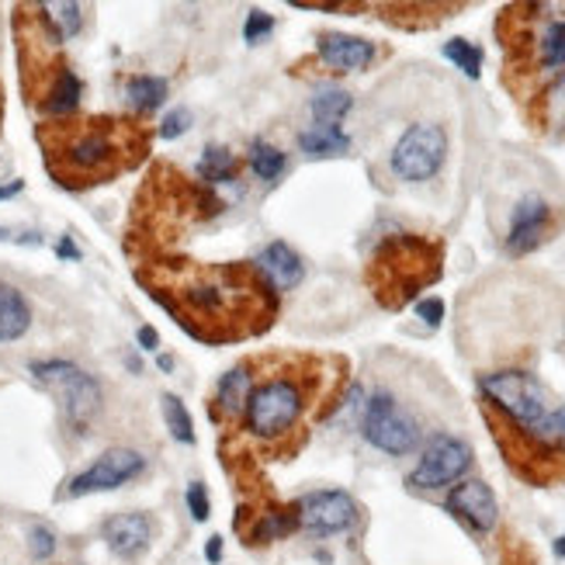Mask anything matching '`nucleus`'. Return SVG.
I'll use <instances>...</instances> for the list:
<instances>
[{"label": "nucleus", "mask_w": 565, "mask_h": 565, "mask_svg": "<svg viewBox=\"0 0 565 565\" xmlns=\"http://www.w3.org/2000/svg\"><path fill=\"white\" fill-rule=\"evenodd\" d=\"M59 257H77V247L69 243V240H63V243H59Z\"/></svg>", "instance_id": "38"}, {"label": "nucleus", "mask_w": 565, "mask_h": 565, "mask_svg": "<svg viewBox=\"0 0 565 565\" xmlns=\"http://www.w3.org/2000/svg\"><path fill=\"white\" fill-rule=\"evenodd\" d=\"M416 316L427 326H441V319H444V298H423V302H416Z\"/></svg>", "instance_id": "34"}, {"label": "nucleus", "mask_w": 565, "mask_h": 565, "mask_svg": "<svg viewBox=\"0 0 565 565\" xmlns=\"http://www.w3.org/2000/svg\"><path fill=\"white\" fill-rule=\"evenodd\" d=\"M482 395L489 399V406H497L507 423L513 431L521 434H531L541 420L548 416V399H545V389L537 385L534 374L528 371H492V374H482L479 382Z\"/></svg>", "instance_id": "3"}, {"label": "nucleus", "mask_w": 565, "mask_h": 565, "mask_svg": "<svg viewBox=\"0 0 565 565\" xmlns=\"http://www.w3.org/2000/svg\"><path fill=\"white\" fill-rule=\"evenodd\" d=\"M298 521H295V510L292 513H268L261 517V524L253 531V541H274V537H285L289 531H295Z\"/></svg>", "instance_id": "29"}, {"label": "nucleus", "mask_w": 565, "mask_h": 565, "mask_svg": "<svg viewBox=\"0 0 565 565\" xmlns=\"http://www.w3.org/2000/svg\"><path fill=\"white\" fill-rule=\"evenodd\" d=\"M0 240H8V229H0Z\"/></svg>", "instance_id": "40"}, {"label": "nucleus", "mask_w": 565, "mask_h": 565, "mask_svg": "<svg viewBox=\"0 0 565 565\" xmlns=\"http://www.w3.org/2000/svg\"><path fill=\"white\" fill-rule=\"evenodd\" d=\"M444 156H447V135L441 126L434 122H420L413 129L403 132V139L395 143L389 167L399 181H431L441 167H444Z\"/></svg>", "instance_id": "7"}, {"label": "nucleus", "mask_w": 565, "mask_h": 565, "mask_svg": "<svg viewBox=\"0 0 565 565\" xmlns=\"http://www.w3.org/2000/svg\"><path fill=\"white\" fill-rule=\"evenodd\" d=\"M305 410V389L295 379H268L247 399L243 423L257 441L285 437Z\"/></svg>", "instance_id": "4"}, {"label": "nucleus", "mask_w": 565, "mask_h": 565, "mask_svg": "<svg viewBox=\"0 0 565 565\" xmlns=\"http://www.w3.org/2000/svg\"><path fill=\"white\" fill-rule=\"evenodd\" d=\"M108 548L119 558H135L150 548L153 541V521L146 513H115L101 528Z\"/></svg>", "instance_id": "13"}, {"label": "nucleus", "mask_w": 565, "mask_h": 565, "mask_svg": "<svg viewBox=\"0 0 565 565\" xmlns=\"http://www.w3.org/2000/svg\"><path fill=\"white\" fill-rule=\"evenodd\" d=\"M537 452L545 455H565V406L548 410V416L537 423L531 434H524Z\"/></svg>", "instance_id": "21"}, {"label": "nucleus", "mask_w": 565, "mask_h": 565, "mask_svg": "<svg viewBox=\"0 0 565 565\" xmlns=\"http://www.w3.org/2000/svg\"><path fill=\"white\" fill-rule=\"evenodd\" d=\"M444 56L452 59L458 69H465V77H479L482 74V50L472 42H465V39H452L444 45Z\"/></svg>", "instance_id": "27"}, {"label": "nucleus", "mask_w": 565, "mask_h": 565, "mask_svg": "<svg viewBox=\"0 0 565 565\" xmlns=\"http://www.w3.org/2000/svg\"><path fill=\"white\" fill-rule=\"evenodd\" d=\"M250 382H253V374H250V365H240V368H232L226 371L219 385H216V410L219 416H240L247 410V399H250Z\"/></svg>", "instance_id": "17"}, {"label": "nucleus", "mask_w": 565, "mask_h": 565, "mask_svg": "<svg viewBox=\"0 0 565 565\" xmlns=\"http://www.w3.org/2000/svg\"><path fill=\"white\" fill-rule=\"evenodd\" d=\"M271 29H274L271 14H264V11H250L247 25H243V39H247L250 45H257L264 35H271Z\"/></svg>", "instance_id": "30"}, {"label": "nucleus", "mask_w": 565, "mask_h": 565, "mask_svg": "<svg viewBox=\"0 0 565 565\" xmlns=\"http://www.w3.org/2000/svg\"><path fill=\"white\" fill-rule=\"evenodd\" d=\"M253 268H257V274L264 278V285H271L274 292H289V289H295L298 281H302V274H305V268H302V261H298V253H295L289 243H281V240L268 243L261 253H257V257H253Z\"/></svg>", "instance_id": "15"}, {"label": "nucleus", "mask_w": 565, "mask_h": 565, "mask_svg": "<svg viewBox=\"0 0 565 565\" xmlns=\"http://www.w3.org/2000/svg\"><path fill=\"white\" fill-rule=\"evenodd\" d=\"M250 171L261 177L264 184H274V181L285 177L289 160H285V153H281L278 146L264 143V139H257V143L250 146Z\"/></svg>", "instance_id": "23"}, {"label": "nucleus", "mask_w": 565, "mask_h": 565, "mask_svg": "<svg viewBox=\"0 0 565 565\" xmlns=\"http://www.w3.org/2000/svg\"><path fill=\"white\" fill-rule=\"evenodd\" d=\"M205 558L208 562H222V537H211L205 545Z\"/></svg>", "instance_id": "36"}, {"label": "nucleus", "mask_w": 565, "mask_h": 565, "mask_svg": "<svg viewBox=\"0 0 565 565\" xmlns=\"http://www.w3.org/2000/svg\"><path fill=\"white\" fill-rule=\"evenodd\" d=\"M80 77L74 74V69H63L59 74V80L50 87V94L42 98V105H39V111H45L50 119H66V115H74L77 111V105H80Z\"/></svg>", "instance_id": "18"}, {"label": "nucleus", "mask_w": 565, "mask_h": 565, "mask_svg": "<svg viewBox=\"0 0 565 565\" xmlns=\"http://www.w3.org/2000/svg\"><path fill=\"white\" fill-rule=\"evenodd\" d=\"M552 229V205L541 195H528L517 202L513 219H510V232H507V253L510 257H524L531 250H537L545 243Z\"/></svg>", "instance_id": "11"}, {"label": "nucleus", "mask_w": 565, "mask_h": 565, "mask_svg": "<svg viewBox=\"0 0 565 565\" xmlns=\"http://www.w3.org/2000/svg\"><path fill=\"white\" fill-rule=\"evenodd\" d=\"M350 94L347 90H340V87H323L316 98H313V122L316 126H334V129H340V122H344V115L350 111Z\"/></svg>", "instance_id": "22"}, {"label": "nucleus", "mask_w": 565, "mask_h": 565, "mask_svg": "<svg viewBox=\"0 0 565 565\" xmlns=\"http://www.w3.org/2000/svg\"><path fill=\"white\" fill-rule=\"evenodd\" d=\"M361 431L368 437L371 447H379L385 455H410L420 444V427L416 420L395 403V395L389 392H374L365 403V420Z\"/></svg>", "instance_id": "6"}, {"label": "nucleus", "mask_w": 565, "mask_h": 565, "mask_svg": "<svg viewBox=\"0 0 565 565\" xmlns=\"http://www.w3.org/2000/svg\"><path fill=\"white\" fill-rule=\"evenodd\" d=\"M146 472V458L132 452V447H111L105 452L90 468H84L80 476L69 479L66 486V497H87V492H108V489H119L132 479H139Z\"/></svg>", "instance_id": "10"}, {"label": "nucleus", "mask_w": 565, "mask_h": 565, "mask_svg": "<svg viewBox=\"0 0 565 565\" xmlns=\"http://www.w3.org/2000/svg\"><path fill=\"white\" fill-rule=\"evenodd\" d=\"M441 253L437 247L423 243L416 237H395L389 243H382V250L374 253V268L371 274H379L374 281V295H379L385 305H403L410 302L423 285H431V281L441 274Z\"/></svg>", "instance_id": "2"}, {"label": "nucleus", "mask_w": 565, "mask_h": 565, "mask_svg": "<svg viewBox=\"0 0 565 565\" xmlns=\"http://www.w3.org/2000/svg\"><path fill=\"white\" fill-rule=\"evenodd\" d=\"M537 63L541 69H562L565 66V18H555L537 35Z\"/></svg>", "instance_id": "25"}, {"label": "nucleus", "mask_w": 565, "mask_h": 565, "mask_svg": "<svg viewBox=\"0 0 565 565\" xmlns=\"http://www.w3.org/2000/svg\"><path fill=\"white\" fill-rule=\"evenodd\" d=\"M316 53L329 69H337V74H358V69H368L374 63V45L368 39L340 35V32L323 35Z\"/></svg>", "instance_id": "14"}, {"label": "nucleus", "mask_w": 565, "mask_h": 565, "mask_svg": "<svg viewBox=\"0 0 565 565\" xmlns=\"http://www.w3.org/2000/svg\"><path fill=\"white\" fill-rule=\"evenodd\" d=\"M187 126H192V115L184 108H174L167 119L160 122V139H177L181 132H187Z\"/></svg>", "instance_id": "32"}, {"label": "nucleus", "mask_w": 565, "mask_h": 565, "mask_svg": "<svg viewBox=\"0 0 565 565\" xmlns=\"http://www.w3.org/2000/svg\"><path fill=\"white\" fill-rule=\"evenodd\" d=\"M298 150L305 156H344L350 150V135L334 126H313L298 132Z\"/></svg>", "instance_id": "19"}, {"label": "nucleus", "mask_w": 565, "mask_h": 565, "mask_svg": "<svg viewBox=\"0 0 565 565\" xmlns=\"http://www.w3.org/2000/svg\"><path fill=\"white\" fill-rule=\"evenodd\" d=\"M32 374L39 382L53 385L59 392L66 423L77 434H84L90 427V420L98 416V410H101V385L94 382L87 371H80L77 365H69V361H35Z\"/></svg>", "instance_id": "5"}, {"label": "nucleus", "mask_w": 565, "mask_h": 565, "mask_svg": "<svg viewBox=\"0 0 565 565\" xmlns=\"http://www.w3.org/2000/svg\"><path fill=\"white\" fill-rule=\"evenodd\" d=\"M240 174V163L237 156H232L229 150L222 146H208L202 163H198V177L208 181V184H229V181H237Z\"/></svg>", "instance_id": "24"}, {"label": "nucleus", "mask_w": 565, "mask_h": 565, "mask_svg": "<svg viewBox=\"0 0 565 565\" xmlns=\"http://www.w3.org/2000/svg\"><path fill=\"white\" fill-rule=\"evenodd\" d=\"M29 326H32V309H29L25 295H21L14 285H4V281H0V344L25 337Z\"/></svg>", "instance_id": "16"}, {"label": "nucleus", "mask_w": 565, "mask_h": 565, "mask_svg": "<svg viewBox=\"0 0 565 565\" xmlns=\"http://www.w3.org/2000/svg\"><path fill=\"white\" fill-rule=\"evenodd\" d=\"M163 420H167V427L174 434V441L181 444H195V427H192V416H187L184 403L177 395H163Z\"/></svg>", "instance_id": "28"}, {"label": "nucleus", "mask_w": 565, "mask_h": 565, "mask_svg": "<svg viewBox=\"0 0 565 565\" xmlns=\"http://www.w3.org/2000/svg\"><path fill=\"white\" fill-rule=\"evenodd\" d=\"M358 507L350 500V492L344 489H316V492H305L295 507V521L302 531H309L313 537H329V534H340L355 524Z\"/></svg>", "instance_id": "9"}, {"label": "nucleus", "mask_w": 565, "mask_h": 565, "mask_svg": "<svg viewBox=\"0 0 565 565\" xmlns=\"http://www.w3.org/2000/svg\"><path fill=\"white\" fill-rule=\"evenodd\" d=\"M45 167L63 187H90L135 167L146 135L129 119H56L39 126Z\"/></svg>", "instance_id": "1"}, {"label": "nucleus", "mask_w": 565, "mask_h": 565, "mask_svg": "<svg viewBox=\"0 0 565 565\" xmlns=\"http://www.w3.org/2000/svg\"><path fill=\"white\" fill-rule=\"evenodd\" d=\"M29 541H32V558H39V562H45V558L56 552V534L50 528H42V524L32 528Z\"/></svg>", "instance_id": "31"}, {"label": "nucleus", "mask_w": 565, "mask_h": 565, "mask_svg": "<svg viewBox=\"0 0 565 565\" xmlns=\"http://www.w3.org/2000/svg\"><path fill=\"white\" fill-rule=\"evenodd\" d=\"M21 187H25V181H11L8 187H0V202H4V198H11V195H18Z\"/></svg>", "instance_id": "37"}, {"label": "nucleus", "mask_w": 565, "mask_h": 565, "mask_svg": "<svg viewBox=\"0 0 565 565\" xmlns=\"http://www.w3.org/2000/svg\"><path fill=\"white\" fill-rule=\"evenodd\" d=\"M156 329L153 326H143V329H139V344H143V350H156Z\"/></svg>", "instance_id": "35"}, {"label": "nucleus", "mask_w": 565, "mask_h": 565, "mask_svg": "<svg viewBox=\"0 0 565 565\" xmlns=\"http://www.w3.org/2000/svg\"><path fill=\"white\" fill-rule=\"evenodd\" d=\"M42 14L50 21V29L56 32L59 42L74 39L80 32V4H42Z\"/></svg>", "instance_id": "26"}, {"label": "nucleus", "mask_w": 565, "mask_h": 565, "mask_svg": "<svg viewBox=\"0 0 565 565\" xmlns=\"http://www.w3.org/2000/svg\"><path fill=\"white\" fill-rule=\"evenodd\" d=\"M447 510H452L458 521H465L476 534H489L500 521L497 497H492V489L479 479H468L447 492Z\"/></svg>", "instance_id": "12"}, {"label": "nucleus", "mask_w": 565, "mask_h": 565, "mask_svg": "<svg viewBox=\"0 0 565 565\" xmlns=\"http://www.w3.org/2000/svg\"><path fill=\"white\" fill-rule=\"evenodd\" d=\"M126 98H129V105L139 115H150V111H156L163 101H167V80H163V77H146V74L129 77Z\"/></svg>", "instance_id": "20"}, {"label": "nucleus", "mask_w": 565, "mask_h": 565, "mask_svg": "<svg viewBox=\"0 0 565 565\" xmlns=\"http://www.w3.org/2000/svg\"><path fill=\"white\" fill-rule=\"evenodd\" d=\"M468 465H472V447L455 434H437L427 444L420 465L410 472V486L413 489H444V486L458 482L468 472Z\"/></svg>", "instance_id": "8"}, {"label": "nucleus", "mask_w": 565, "mask_h": 565, "mask_svg": "<svg viewBox=\"0 0 565 565\" xmlns=\"http://www.w3.org/2000/svg\"><path fill=\"white\" fill-rule=\"evenodd\" d=\"M555 555H558V558H565V534L555 541Z\"/></svg>", "instance_id": "39"}, {"label": "nucleus", "mask_w": 565, "mask_h": 565, "mask_svg": "<svg viewBox=\"0 0 565 565\" xmlns=\"http://www.w3.org/2000/svg\"><path fill=\"white\" fill-rule=\"evenodd\" d=\"M187 510H192V517L195 521H208V492H205V486L202 482H192L187 486Z\"/></svg>", "instance_id": "33"}]
</instances>
